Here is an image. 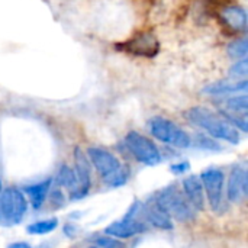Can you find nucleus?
Returning a JSON list of instances; mask_svg holds the SVG:
<instances>
[{"label": "nucleus", "instance_id": "obj_1", "mask_svg": "<svg viewBox=\"0 0 248 248\" xmlns=\"http://www.w3.org/2000/svg\"><path fill=\"white\" fill-rule=\"evenodd\" d=\"M186 118L193 125L206 131L212 138H218L230 144H238L241 140L240 132L235 126H232L225 118L214 113L212 110L206 108H202V106L190 108L186 112Z\"/></svg>", "mask_w": 248, "mask_h": 248}, {"label": "nucleus", "instance_id": "obj_2", "mask_svg": "<svg viewBox=\"0 0 248 248\" xmlns=\"http://www.w3.org/2000/svg\"><path fill=\"white\" fill-rule=\"evenodd\" d=\"M87 155L106 185L121 186L126 182L128 173L121 164V161L112 153L99 147H90L87 150Z\"/></svg>", "mask_w": 248, "mask_h": 248}, {"label": "nucleus", "instance_id": "obj_3", "mask_svg": "<svg viewBox=\"0 0 248 248\" xmlns=\"http://www.w3.org/2000/svg\"><path fill=\"white\" fill-rule=\"evenodd\" d=\"M148 129L155 140L173 145L176 148H187L192 144V138L189 137V134L167 118L163 116L151 118L148 122Z\"/></svg>", "mask_w": 248, "mask_h": 248}, {"label": "nucleus", "instance_id": "obj_4", "mask_svg": "<svg viewBox=\"0 0 248 248\" xmlns=\"http://www.w3.org/2000/svg\"><path fill=\"white\" fill-rule=\"evenodd\" d=\"M155 202L167 212L171 219L174 218L180 222L193 219V206L189 203L186 196L174 186L163 190L157 196Z\"/></svg>", "mask_w": 248, "mask_h": 248}, {"label": "nucleus", "instance_id": "obj_5", "mask_svg": "<svg viewBox=\"0 0 248 248\" xmlns=\"http://www.w3.org/2000/svg\"><path fill=\"white\" fill-rule=\"evenodd\" d=\"M28 208V202L22 192L9 187L0 195V221L4 225H15L22 221Z\"/></svg>", "mask_w": 248, "mask_h": 248}, {"label": "nucleus", "instance_id": "obj_6", "mask_svg": "<svg viewBox=\"0 0 248 248\" xmlns=\"http://www.w3.org/2000/svg\"><path fill=\"white\" fill-rule=\"evenodd\" d=\"M125 144L131 154L142 164L155 166L161 161V154L157 145L150 138L137 131L128 132V135L125 137Z\"/></svg>", "mask_w": 248, "mask_h": 248}, {"label": "nucleus", "instance_id": "obj_7", "mask_svg": "<svg viewBox=\"0 0 248 248\" xmlns=\"http://www.w3.org/2000/svg\"><path fill=\"white\" fill-rule=\"evenodd\" d=\"M224 173L218 169H208L201 174L203 192L214 211H217L221 206L224 195Z\"/></svg>", "mask_w": 248, "mask_h": 248}, {"label": "nucleus", "instance_id": "obj_8", "mask_svg": "<svg viewBox=\"0 0 248 248\" xmlns=\"http://www.w3.org/2000/svg\"><path fill=\"white\" fill-rule=\"evenodd\" d=\"M248 192V176L247 170L243 166H237L232 169L228 177V189L227 196L230 202L240 203L246 199Z\"/></svg>", "mask_w": 248, "mask_h": 248}, {"label": "nucleus", "instance_id": "obj_9", "mask_svg": "<svg viewBox=\"0 0 248 248\" xmlns=\"http://www.w3.org/2000/svg\"><path fill=\"white\" fill-rule=\"evenodd\" d=\"M248 81L246 80H225V81H217L212 84H208L202 89V93L211 97H231L235 94L247 93Z\"/></svg>", "mask_w": 248, "mask_h": 248}, {"label": "nucleus", "instance_id": "obj_10", "mask_svg": "<svg viewBox=\"0 0 248 248\" xmlns=\"http://www.w3.org/2000/svg\"><path fill=\"white\" fill-rule=\"evenodd\" d=\"M141 231H144V224L137 221V218L132 214H128L122 221L113 222L105 230V232L109 237L115 238H129L132 235L140 234Z\"/></svg>", "mask_w": 248, "mask_h": 248}, {"label": "nucleus", "instance_id": "obj_11", "mask_svg": "<svg viewBox=\"0 0 248 248\" xmlns=\"http://www.w3.org/2000/svg\"><path fill=\"white\" fill-rule=\"evenodd\" d=\"M126 48L129 52L135 55L154 57L158 51V42L153 33L142 32V33H138L135 38H131L126 44Z\"/></svg>", "mask_w": 248, "mask_h": 248}, {"label": "nucleus", "instance_id": "obj_12", "mask_svg": "<svg viewBox=\"0 0 248 248\" xmlns=\"http://www.w3.org/2000/svg\"><path fill=\"white\" fill-rule=\"evenodd\" d=\"M219 16H221L222 23L225 26H228L230 29L235 31V32L247 31V12L241 6H227L225 9H222Z\"/></svg>", "mask_w": 248, "mask_h": 248}, {"label": "nucleus", "instance_id": "obj_13", "mask_svg": "<svg viewBox=\"0 0 248 248\" xmlns=\"http://www.w3.org/2000/svg\"><path fill=\"white\" fill-rule=\"evenodd\" d=\"M76 177H77V192L74 198H81L87 193L90 186V169L89 161L84 155V153L77 148L76 150Z\"/></svg>", "mask_w": 248, "mask_h": 248}, {"label": "nucleus", "instance_id": "obj_14", "mask_svg": "<svg viewBox=\"0 0 248 248\" xmlns=\"http://www.w3.org/2000/svg\"><path fill=\"white\" fill-rule=\"evenodd\" d=\"M183 189H185V196L189 201V203L193 206V209L202 211L205 206V192L201 177L198 176L186 177L183 180Z\"/></svg>", "mask_w": 248, "mask_h": 248}, {"label": "nucleus", "instance_id": "obj_15", "mask_svg": "<svg viewBox=\"0 0 248 248\" xmlns=\"http://www.w3.org/2000/svg\"><path fill=\"white\" fill-rule=\"evenodd\" d=\"M142 217L153 225V227H157V228H161V230H171L173 228V221L171 218L167 215V212L154 201V202H150L144 206L142 209Z\"/></svg>", "mask_w": 248, "mask_h": 248}, {"label": "nucleus", "instance_id": "obj_16", "mask_svg": "<svg viewBox=\"0 0 248 248\" xmlns=\"http://www.w3.org/2000/svg\"><path fill=\"white\" fill-rule=\"evenodd\" d=\"M49 187H51V179H46L45 182H41V183H36V185L26 187L29 202L32 203L33 208H39L44 203V201L49 192Z\"/></svg>", "mask_w": 248, "mask_h": 248}, {"label": "nucleus", "instance_id": "obj_17", "mask_svg": "<svg viewBox=\"0 0 248 248\" xmlns=\"http://www.w3.org/2000/svg\"><path fill=\"white\" fill-rule=\"evenodd\" d=\"M248 110V97L247 93H241V94H235L231 97H227L225 102V110L228 113H234V115H247Z\"/></svg>", "mask_w": 248, "mask_h": 248}, {"label": "nucleus", "instance_id": "obj_18", "mask_svg": "<svg viewBox=\"0 0 248 248\" xmlns=\"http://www.w3.org/2000/svg\"><path fill=\"white\" fill-rule=\"evenodd\" d=\"M57 183L65 189H68L73 193V198L77 192V177H76V171L73 169H70L68 166H62L57 174Z\"/></svg>", "mask_w": 248, "mask_h": 248}, {"label": "nucleus", "instance_id": "obj_19", "mask_svg": "<svg viewBox=\"0 0 248 248\" xmlns=\"http://www.w3.org/2000/svg\"><path fill=\"white\" fill-rule=\"evenodd\" d=\"M57 227H58L57 218H51V219H45V221H39V222L31 224L26 228V231L29 234H33V235H42V234H48V232L54 231Z\"/></svg>", "mask_w": 248, "mask_h": 248}, {"label": "nucleus", "instance_id": "obj_20", "mask_svg": "<svg viewBox=\"0 0 248 248\" xmlns=\"http://www.w3.org/2000/svg\"><path fill=\"white\" fill-rule=\"evenodd\" d=\"M248 52V41L246 36L231 42L228 45V55L232 58V60H241V58H246Z\"/></svg>", "mask_w": 248, "mask_h": 248}, {"label": "nucleus", "instance_id": "obj_21", "mask_svg": "<svg viewBox=\"0 0 248 248\" xmlns=\"http://www.w3.org/2000/svg\"><path fill=\"white\" fill-rule=\"evenodd\" d=\"M248 74V58L237 60V62L230 68V77L232 80H246Z\"/></svg>", "mask_w": 248, "mask_h": 248}, {"label": "nucleus", "instance_id": "obj_22", "mask_svg": "<svg viewBox=\"0 0 248 248\" xmlns=\"http://www.w3.org/2000/svg\"><path fill=\"white\" fill-rule=\"evenodd\" d=\"M96 244L103 248H124L121 241H118L116 238H110V237H100L99 240H96Z\"/></svg>", "mask_w": 248, "mask_h": 248}, {"label": "nucleus", "instance_id": "obj_23", "mask_svg": "<svg viewBox=\"0 0 248 248\" xmlns=\"http://www.w3.org/2000/svg\"><path fill=\"white\" fill-rule=\"evenodd\" d=\"M196 144L199 147H203V148H209V150H215V148H219L217 142H214L211 138L208 137H202V135H198L196 137Z\"/></svg>", "mask_w": 248, "mask_h": 248}, {"label": "nucleus", "instance_id": "obj_24", "mask_svg": "<svg viewBox=\"0 0 248 248\" xmlns=\"http://www.w3.org/2000/svg\"><path fill=\"white\" fill-rule=\"evenodd\" d=\"M187 169H189V164H187V163H180V164L171 166L173 173H183V171H186Z\"/></svg>", "mask_w": 248, "mask_h": 248}, {"label": "nucleus", "instance_id": "obj_25", "mask_svg": "<svg viewBox=\"0 0 248 248\" xmlns=\"http://www.w3.org/2000/svg\"><path fill=\"white\" fill-rule=\"evenodd\" d=\"M9 248H32L29 244H26V243H15V244H12V246H9Z\"/></svg>", "mask_w": 248, "mask_h": 248}, {"label": "nucleus", "instance_id": "obj_26", "mask_svg": "<svg viewBox=\"0 0 248 248\" xmlns=\"http://www.w3.org/2000/svg\"><path fill=\"white\" fill-rule=\"evenodd\" d=\"M92 248H97V247H92Z\"/></svg>", "mask_w": 248, "mask_h": 248}]
</instances>
